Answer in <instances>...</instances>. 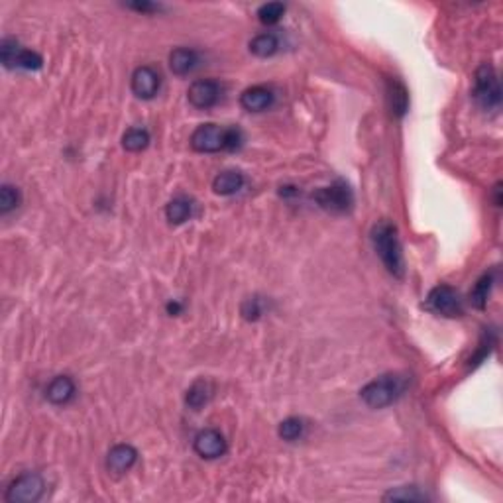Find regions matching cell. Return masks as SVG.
Segmentation results:
<instances>
[{"mask_svg":"<svg viewBox=\"0 0 503 503\" xmlns=\"http://www.w3.org/2000/svg\"><path fill=\"white\" fill-rule=\"evenodd\" d=\"M384 499L386 502H425L427 499V495L421 494L419 487H413V486H405V487H395V490H389L386 495H384Z\"/></svg>","mask_w":503,"mask_h":503,"instance_id":"obj_23","label":"cell"},{"mask_svg":"<svg viewBox=\"0 0 503 503\" xmlns=\"http://www.w3.org/2000/svg\"><path fill=\"white\" fill-rule=\"evenodd\" d=\"M130 9L138 10V12H153V10H160V6L151 4V2H134V4H130Z\"/></svg>","mask_w":503,"mask_h":503,"instance_id":"obj_29","label":"cell"},{"mask_svg":"<svg viewBox=\"0 0 503 503\" xmlns=\"http://www.w3.org/2000/svg\"><path fill=\"white\" fill-rule=\"evenodd\" d=\"M18 50H20L18 40H14V38H4V40H2V43H0V59H2V65H4V67L12 69Z\"/></svg>","mask_w":503,"mask_h":503,"instance_id":"obj_27","label":"cell"},{"mask_svg":"<svg viewBox=\"0 0 503 503\" xmlns=\"http://www.w3.org/2000/svg\"><path fill=\"white\" fill-rule=\"evenodd\" d=\"M313 199L317 201L320 209L328 210V212H344L352 207V189L344 181H336V183L323 187L319 191L313 193Z\"/></svg>","mask_w":503,"mask_h":503,"instance_id":"obj_6","label":"cell"},{"mask_svg":"<svg viewBox=\"0 0 503 503\" xmlns=\"http://www.w3.org/2000/svg\"><path fill=\"white\" fill-rule=\"evenodd\" d=\"M191 148L199 153L236 151L242 148L244 134L240 128H222L218 124H201L191 134Z\"/></svg>","mask_w":503,"mask_h":503,"instance_id":"obj_1","label":"cell"},{"mask_svg":"<svg viewBox=\"0 0 503 503\" xmlns=\"http://www.w3.org/2000/svg\"><path fill=\"white\" fill-rule=\"evenodd\" d=\"M369 238L374 244V250L379 256V260L384 261L387 271L395 277H403L405 261H403L401 242H399V234H397L395 225H391L389 220H379L372 228Z\"/></svg>","mask_w":503,"mask_h":503,"instance_id":"obj_2","label":"cell"},{"mask_svg":"<svg viewBox=\"0 0 503 503\" xmlns=\"http://www.w3.org/2000/svg\"><path fill=\"white\" fill-rule=\"evenodd\" d=\"M492 283H494V277L492 276H484L482 279H480L478 283H476V287H474V291L470 293V301H472V305L476 307V309H484L487 303V297H490V289H492Z\"/></svg>","mask_w":503,"mask_h":503,"instance_id":"obj_25","label":"cell"},{"mask_svg":"<svg viewBox=\"0 0 503 503\" xmlns=\"http://www.w3.org/2000/svg\"><path fill=\"white\" fill-rule=\"evenodd\" d=\"M193 215V201L187 197H175L166 207V217L171 225H183Z\"/></svg>","mask_w":503,"mask_h":503,"instance_id":"obj_17","label":"cell"},{"mask_svg":"<svg viewBox=\"0 0 503 503\" xmlns=\"http://www.w3.org/2000/svg\"><path fill=\"white\" fill-rule=\"evenodd\" d=\"M43 492H45V482L42 476L36 472H26L10 482L4 499L9 503H36L42 499Z\"/></svg>","mask_w":503,"mask_h":503,"instance_id":"obj_4","label":"cell"},{"mask_svg":"<svg viewBox=\"0 0 503 503\" xmlns=\"http://www.w3.org/2000/svg\"><path fill=\"white\" fill-rule=\"evenodd\" d=\"M75 382L69 376H58L50 382V386L45 387V397L53 405H67L75 397Z\"/></svg>","mask_w":503,"mask_h":503,"instance_id":"obj_13","label":"cell"},{"mask_svg":"<svg viewBox=\"0 0 503 503\" xmlns=\"http://www.w3.org/2000/svg\"><path fill=\"white\" fill-rule=\"evenodd\" d=\"M18 205H20V191L9 183L2 185V189H0V212L6 215L10 210L16 209Z\"/></svg>","mask_w":503,"mask_h":503,"instance_id":"obj_26","label":"cell"},{"mask_svg":"<svg viewBox=\"0 0 503 503\" xmlns=\"http://www.w3.org/2000/svg\"><path fill=\"white\" fill-rule=\"evenodd\" d=\"M277 50H279V40L271 32L256 36L250 42V51L254 55H258V58H271Z\"/></svg>","mask_w":503,"mask_h":503,"instance_id":"obj_18","label":"cell"},{"mask_svg":"<svg viewBox=\"0 0 503 503\" xmlns=\"http://www.w3.org/2000/svg\"><path fill=\"white\" fill-rule=\"evenodd\" d=\"M427 307L443 317H460L462 315L460 295L450 286L435 287L427 297Z\"/></svg>","mask_w":503,"mask_h":503,"instance_id":"obj_7","label":"cell"},{"mask_svg":"<svg viewBox=\"0 0 503 503\" xmlns=\"http://www.w3.org/2000/svg\"><path fill=\"white\" fill-rule=\"evenodd\" d=\"M168 313L169 315H179V313H181V305L177 301H171L168 305Z\"/></svg>","mask_w":503,"mask_h":503,"instance_id":"obj_30","label":"cell"},{"mask_svg":"<svg viewBox=\"0 0 503 503\" xmlns=\"http://www.w3.org/2000/svg\"><path fill=\"white\" fill-rule=\"evenodd\" d=\"M222 97V85L215 81V79H199L193 81L189 91H187V99L193 104L195 109L209 110L212 109Z\"/></svg>","mask_w":503,"mask_h":503,"instance_id":"obj_8","label":"cell"},{"mask_svg":"<svg viewBox=\"0 0 503 503\" xmlns=\"http://www.w3.org/2000/svg\"><path fill=\"white\" fill-rule=\"evenodd\" d=\"M193 448L201 458L215 460V458L225 456L228 446L225 436L220 435V431H217V428H202L201 433H197V436H195Z\"/></svg>","mask_w":503,"mask_h":503,"instance_id":"obj_9","label":"cell"},{"mask_svg":"<svg viewBox=\"0 0 503 503\" xmlns=\"http://www.w3.org/2000/svg\"><path fill=\"white\" fill-rule=\"evenodd\" d=\"M474 99L484 107V109H497L502 101V89L499 81L495 75V69L490 63H484L476 69L474 75Z\"/></svg>","mask_w":503,"mask_h":503,"instance_id":"obj_5","label":"cell"},{"mask_svg":"<svg viewBox=\"0 0 503 503\" xmlns=\"http://www.w3.org/2000/svg\"><path fill=\"white\" fill-rule=\"evenodd\" d=\"M303 431H305V423L299 417H287L279 423L277 435L281 436L287 443H293L297 438H301Z\"/></svg>","mask_w":503,"mask_h":503,"instance_id":"obj_21","label":"cell"},{"mask_svg":"<svg viewBox=\"0 0 503 503\" xmlns=\"http://www.w3.org/2000/svg\"><path fill=\"white\" fill-rule=\"evenodd\" d=\"M42 63H43V59L40 53H36V51H32V50H24V48H20L16 53V59H14V65H12V69L18 67V69H26V71H38V69H42Z\"/></svg>","mask_w":503,"mask_h":503,"instance_id":"obj_22","label":"cell"},{"mask_svg":"<svg viewBox=\"0 0 503 503\" xmlns=\"http://www.w3.org/2000/svg\"><path fill=\"white\" fill-rule=\"evenodd\" d=\"M283 14H286V4L283 2H268V4H261L258 9V18H260L261 24H277Z\"/></svg>","mask_w":503,"mask_h":503,"instance_id":"obj_24","label":"cell"},{"mask_svg":"<svg viewBox=\"0 0 503 503\" xmlns=\"http://www.w3.org/2000/svg\"><path fill=\"white\" fill-rule=\"evenodd\" d=\"M150 144V132L146 128H130L122 136V148L126 151H142Z\"/></svg>","mask_w":503,"mask_h":503,"instance_id":"obj_19","label":"cell"},{"mask_svg":"<svg viewBox=\"0 0 503 503\" xmlns=\"http://www.w3.org/2000/svg\"><path fill=\"white\" fill-rule=\"evenodd\" d=\"M210 395H212V386L207 379H197L193 386L187 389L185 395V403L187 407H191L193 411H199L201 407H205L209 403Z\"/></svg>","mask_w":503,"mask_h":503,"instance_id":"obj_16","label":"cell"},{"mask_svg":"<svg viewBox=\"0 0 503 503\" xmlns=\"http://www.w3.org/2000/svg\"><path fill=\"white\" fill-rule=\"evenodd\" d=\"M240 104L248 112H261L274 104V92L264 85H254L240 94Z\"/></svg>","mask_w":503,"mask_h":503,"instance_id":"obj_12","label":"cell"},{"mask_svg":"<svg viewBox=\"0 0 503 503\" xmlns=\"http://www.w3.org/2000/svg\"><path fill=\"white\" fill-rule=\"evenodd\" d=\"M199 55L197 51L189 50V48H177L169 53V67L175 75H187L197 67Z\"/></svg>","mask_w":503,"mask_h":503,"instance_id":"obj_15","label":"cell"},{"mask_svg":"<svg viewBox=\"0 0 503 503\" xmlns=\"http://www.w3.org/2000/svg\"><path fill=\"white\" fill-rule=\"evenodd\" d=\"M261 310H264V307H261V301L258 299V297H254V299H248V301H246L242 305L244 319H248V320L260 319Z\"/></svg>","mask_w":503,"mask_h":503,"instance_id":"obj_28","label":"cell"},{"mask_svg":"<svg viewBox=\"0 0 503 503\" xmlns=\"http://www.w3.org/2000/svg\"><path fill=\"white\" fill-rule=\"evenodd\" d=\"M138 460V450L132 445H117L112 446L107 454V468L112 474H126Z\"/></svg>","mask_w":503,"mask_h":503,"instance_id":"obj_11","label":"cell"},{"mask_svg":"<svg viewBox=\"0 0 503 503\" xmlns=\"http://www.w3.org/2000/svg\"><path fill=\"white\" fill-rule=\"evenodd\" d=\"M130 87H132V92H134L138 99H144V101H150L153 99L161 87V77L160 73L156 71L150 65H142L138 67L132 73V79H130Z\"/></svg>","mask_w":503,"mask_h":503,"instance_id":"obj_10","label":"cell"},{"mask_svg":"<svg viewBox=\"0 0 503 503\" xmlns=\"http://www.w3.org/2000/svg\"><path fill=\"white\" fill-rule=\"evenodd\" d=\"M244 183H246V179H244L240 171L228 169V171H222L212 179V191L217 195H222V197H230V195L238 193L244 187Z\"/></svg>","mask_w":503,"mask_h":503,"instance_id":"obj_14","label":"cell"},{"mask_svg":"<svg viewBox=\"0 0 503 503\" xmlns=\"http://www.w3.org/2000/svg\"><path fill=\"white\" fill-rule=\"evenodd\" d=\"M387 94H389V102H391V110H394L397 117H403L407 112V104H409V97L407 91L399 81H389L387 87Z\"/></svg>","mask_w":503,"mask_h":503,"instance_id":"obj_20","label":"cell"},{"mask_svg":"<svg viewBox=\"0 0 503 503\" xmlns=\"http://www.w3.org/2000/svg\"><path fill=\"white\" fill-rule=\"evenodd\" d=\"M403 391H405V377L387 374L362 387L360 397L372 409H384L387 405H391Z\"/></svg>","mask_w":503,"mask_h":503,"instance_id":"obj_3","label":"cell"}]
</instances>
